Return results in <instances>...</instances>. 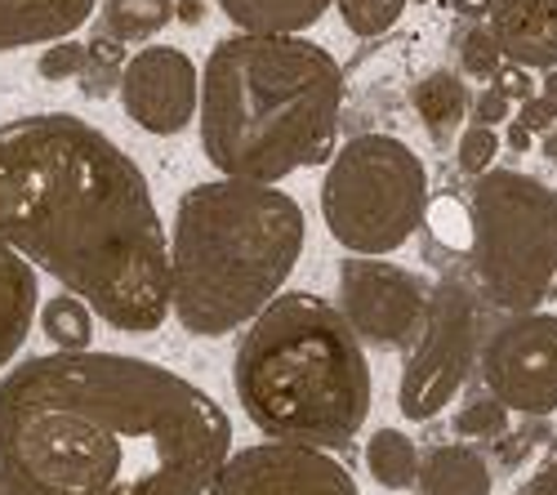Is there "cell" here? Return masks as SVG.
I'll return each mask as SVG.
<instances>
[{
	"label": "cell",
	"mask_w": 557,
	"mask_h": 495,
	"mask_svg": "<svg viewBox=\"0 0 557 495\" xmlns=\"http://www.w3.org/2000/svg\"><path fill=\"white\" fill-rule=\"evenodd\" d=\"M227 456V411L144 357L59 348L0 380L5 495H206Z\"/></svg>",
	"instance_id": "6da1fadb"
},
{
	"label": "cell",
	"mask_w": 557,
	"mask_h": 495,
	"mask_svg": "<svg viewBox=\"0 0 557 495\" xmlns=\"http://www.w3.org/2000/svg\"><path fill=\"white\" fill-rule=\"evenodd\" d=\"M0 242L112 331L157 335L174 308L170 237L148 178L81 116L36 112L0 125Z\"/></svg>",
	"instance_id": "7a4b0ae2"
},
{
	"label": "cell",
	"mask_w": 557,
	"mask_h": 495,
	"mask_svg": "<svg viewBox=\"0 0 557 495\" xmlns=\"http://www.w3.org/2000/svg\"><path fill=\"white\" fill-rule=\"evenodd\" d=\"M344 67L308 36L237 32L201 67V148L227 178L282 184L335 152Z\"/></svg>",
	"instance_id": "3957f363"
},
{
	"label": "cell",
	"mask_w": 557,
	"mask_h": 495,
	"mask_svg": "<svg viewBox=\"0 0 557 495\" xmlns=\"http://www.w3.org/2000/svg\"><path fill=\"white\" fill-rule=\"evenodd\" d=\"M308 242L304 206L250 178H210L174 210V318L188 335L219 339L250 326L282 295Z\"/></svg>",
	"instance_id": "277c9868"
},
{
	"label": "cell",
	"mask_w": 557,
	"mask_h": 495,
	"mask_svg": "<svg viewBox=\"0 0 557 495\" xmlns=\"http://www.w3.org/2000/svg\"><path fill=\"white\" fill-rule=\"evenodd\" d=\"M246 420L276 442L348 446L370 416V362L344 308L282 290L246 326L232 357Z\"/></svg>",
	"instance_id": "5b68a950"
},
{
	"label": "cell",
	"mask_w": 557,
	"mask_h": 495,
	"mask_svg": "<svg viewBox=\"0 0 557 495\" xmlns=\"http://www.w3.org/2000/svg\"><path fill=\"white\" fill-rule=\"evenodd\" d=\"M473 277L491 308L535 312L557 282V188L522 170H486L473 184Z\"/></svg>",
	"instance_id": "8992f818"
},
{
	"label": "cell",
	"mask_w": 557,
	"mask_h": 495,
	"mask_svg": "<svg viewBox=\"0 0 557 495\" xmlns=\"http://www.w3.org/2000/svg\"><path fill=\"white\" fill-rule=\"evenodd\" d=\"M429 210L424 157L393 134H357L321 178V219L348 255L401 250Z\"/></svg>",
	"instance_id": "52a82bcc"
},
{
	"label": "cell",
	"mask_w": 557,
	"mask_h": 495,
	"mask_svg": "<svg viewBox=\"0 0 557 495\" xmlns=\"http://www.w3.org/2000/svg\"><path fill=\"white\" fill-rule=\"evenodd\" d=\"M478 295L463 277H442L437 290L429 295V318L424 331L414 335L406 367H401V388L397 407L406 420H433L446 411V401L463 388V380L478 367Z\"/></svg>",
	"instance_id": "ba28073f"
},
{
	"label": "cell",
	"mask_w": 557,
	"mask_h": 495,
	"mask_svg": "<svg viewBox=\"0 0 557 495\" xmlns=\"http://www.w3.org/2000/svg\"><path fill=\"white\" fill-rule=\"evenodd\" d=\"M486 388L518 416L557 411V318L553 312H508L482 344Z\"/></svg>",
	"instance_id": "9c48e42d"
},
{
	"label": "cell",
	"mask_w": 557,
	"mask_h": 495,
	"mask_svg": "<svg viewBox=\"0 0 557 495\" xmlns=\"http://www.w3.org/2000/svg\"><path fill=\"white\" fill-rule=\"evenodd\" d=\"M339 308L361 339L406 348L424 331L429 295L410 268L380 255H348L339 263Z\"/></svg>",
	"instance_id": "30bf717a"
},
{
	"label": "cell",
	"mask_w": 557,
	"mask_h": 495,
	"mask_svg": "<svg viewBox=\"0 0 557 495\" xmlns=\"http://www.w3.org/2000/svg\"><path fill=\"white\" fill-rule=\"evenodd\" d=\"M206 495H361L352 473L326 456V446L259 442L227 456Z\"/></svg>",
	"instance_id": "8fae6325"
},
{
	"label": "cell",
	"mask_w": 557,
	"mask_h": 495,
	"mask_svg": "<svg viewBox=\"0 0 557 495\" xmlns=\"http://www.w3.org/2000/svg\"><path fill=\"white\" fill-rule=\"evenodd\" d=\"M121 108L148 134H178L201 116V72L174 45H148L121 72Z\"/></svg>",
	"instance_id": "7c38bea8"
},
{
	"label": "cell",
	"mask_w": 557,
	"mask_h": 495,
	"mask_svg": "<svg viewBox=\"0 0 557 495\" xmlns=\"http://www.w3.org/2000/svg\"><path fill=\"white\" fill-rule=\"evenodd\" d=\"M486 27L495 32L508 63L531 72L557 67V0H499Z\"/></svg>",
	"instance_id": "4fadbf2b"
},
{
	"label": "cell",
	"mask_w": 557,
	"mask_h": 495,
	"mask_svg": "<svg viewBox=\"0 0 557 495\" xmlns=\"http://www.w3.org/2000/svg\"><path fill=\"white\" fill-rule=\"evenodd\" d=\"M99 0H0V54L67 40L95 18Z\"/></svg>",
	"instance_id": "5bb4252c"
},
{
	"label": "cell",
	"mask_w": 557,
	"mask_h": 495,
	"mask_svg": "<svg viewBox=\"0 0 557 495\" xmlns=\"http://www.w3.org/2000/svg\"><path fill=\"white\" fill-rule=\"evenodd\" d=\"M40 312L36 263L18 255L10 242H0V371H5L18 348L32 335V318Z\"/></svg>",
	"instance_id": "9a60e30c"
},
{
	"label": "cell",
	"mask_w": 557,
	"mask_h": 495,
	"mask_svg": "<svg viewBox=\"0 0 557 495\" xmlns=\"http://www.w3.org/2000/svg\"><path fill=\"white\" fill-rule=\"evenodd\" d=\"M335 0H219L223 18L237 32H268V36H304L321 23Z\"/></svg>",
	"instance_id": "2e32d148"
},
{
	"label": "cell",
	"mask_w": 557,
	"mask_h": 495,
	"mask_svg": "<svg viewBox=\"0 0 557 495\" xmlns=\"http://www.w3.org/2000/svg\"><path fill=\"white\" fill-rule=\"evenodd\" d=\"M420 486L424 495H491V465L473 446H433L420 460Z\"/></svg>",
	"instance_id": "e0dca14e"
},
{
	"label": "cell",
	"mask_w": 557,
	"mask_h": 495,
	"mask_svg": "<svg viewBox=\"0 0 557 495\" xmlns=\"http://www.w3.org/2000/svg\"><path fill=\"white\" fill-rule=\"evenodd\" d=\"M410 103H414V112H420L424 129L433 134L437 144H446L450 134L459 129V121L473 112L469 85H463L459 72H450V67H437V72H429V76L414 81V85H410Z\"/></svg>",
	"instance_id": "ac0fdd59"
},
{
	"label": "cell",
	"mask_w": 557,
	"mask_h": 495,
	"mask_svg": "<svg viewBox=\"0 0 557 495\" xmlns=\"http://www.w3.org/2000/svg\"><path fill=\"white\" fill-rule=\"evenodd\" d=\"M366 469L380 486L388 491H406L420 482V451L401 429H380L366 442Z\"/></svg>",
	"instance_id": "d6986e66"
},
{
	"label": "cell",
	"mask_w": 557,
	"mask_h": 495,
	"mask_svg": "<svg viewBox=\"0 0 557 495\" xmlns=\"http://www.w3.org/2000/svg\"><path fill=\"white\" fill-rule=\"evenodd\" d=\"M40 331L54 348L81 352V348H89V339H95V308H89L81 295L63 290V295L40 304Z\"/></svg>",
	"instance_id": "ffe728a7"
},
{
	"label": "cell",
	"mask_w": 557,
	"mask_h": 495,
	"mask_svg": "<svg viewBox=\"0 0 557 495\" xmlns=\"http://www.w3.org/2000/svg\"><path fill=\"white\" fill-rule=\"evenodd\" d=\"M424 228H429V237H433L442 250H450V255H473V246H478L473 201H459L455 193H437V197H429Z\"/></svg>",
	"instance_id": "44dd1931"
},
{
	"label": "cell",
	"mask_w": 557,
	"mask_h": 495,
	"mask_svg": "<svg viewBox=\"0 0 557 495\" xmlns=\"http://www.w3.org/2000/svg\"><path fill=\"white\" fill-rule=\"evenodd\" d=\"M170 18H174V0H108L103 5V27L125 45L157 36Z\"/></svg>",
	"instance_id": "7402d4cb"
},
{
	"label": "cell",
	"mask_w": 557,
	"mask_h": 495,
	"mask_svg": "<svg viewBox=\"0 0 557 495\" xmlns=\"http://www.w3.org/2000/svg\"><path fill=\"white\" fill-rule=\"evenodd\" d=\"M89 45V59H85V72L76 76L81 89H85V99H108L112 89H121V72H125V40H116L112 32L95 36V40H85Z\"/></svg>",
	"instance_id": "603a6c76"
},
{
	"label": "cell",
	"mask_w": 557,
	"mask_h": 495,
	"mask_svg": "<svg viewBox=\"0 0 557 495\" xmlns=\"http://www.w3.org/2000/svg\"><path fill=\"white\" fill-rule=\"evenodd\" d=\"M406 5H410V0H335L344 27H348L352 36H366V40L393 32V27L401 23Z\"/></svg>",
	"instance_id": "cb8c5ba5"
},
{
	"label": "cell",
	"mask_w": 557,
	"mask_h": 495,
	"mask_svg": "<svg viewBox=\"0 0 557 495\" xmlns=\"http://www.w3.org/2000/svg\"><path fill=\"white\" fill-rule=\"evenodd\" d=\"M499 148H504V134H499L495 125L473 121L469 129H459V144H455V165H459L463 174H473V178H478V174L495 170Z\"/></svg>",
	"instance_id": "d4e9b609"
},
{
	"label": "cell",
	"mask_w": 557,
	"mask_h": 495,
	"mask_svg": "<svg viewBox=\"0 0 557 495\" xmlns=\"http://www.w3.org/2000/svg\"><path fill=\"white\" fill-rule=\"evenodd\" d=\"M508 416H513V411H508L504 407V401L486 388L482 397H473V401H463V411L455 416V437H499L504 429H508Z\"/></svg>",
	"instance_id": "484cf974"
},
{
	"label": "cell",
	"mask_w": 557,
	"mask_h": 495,
	"mask_svg": "<svg viewBox=\"0 0 557 495\" xmlns=\"http://www.w3.org/2000/svg\"><path fill=\"white\" fill-rule=\"evenodd\" d=\"M504 50L491 27H469L459 36V67L463 76H478V81H495V72L504 67Z\"/></svg>",
	"instance_id": "4316f807"
},
{
	"label": "cell",
	"mask_w": 557,
	"mask_h": 495,
	"mask_svg": "<svg viewBox=\"0 0 557 495\" xmlns=\"http://www.w3.org/2000/svg\"><path fill=\"white\" fill-rule=\"evenodd\" d=\"M85 59H89V45H81V40H54V45H45V54L36 59V72H40V81H76L81 72H85Z\"/></svg>",
	"instance_id": "83f0119b"
},
{
	"label": "cell",
	"mask_w": 557,
	"mask_h": 495,
	"mask_svg": "<svg viewBox=\"0 0 557 495\" xmlns=\"http://www.w3.org/2000/svg\"><path fill=\"white\" fill-rule=\"evenodd\" d=\"M518 103L513 99H508V95H499V89L491 85V89H482V95L473 99V121H482V125H508V121H513L518 112H513Z\"/></svg>",
	"instance_id": "f1b7e54d"
},
{
	"label": "cell",
	"mask_w": 557,
	"mask_h": 495,
	"mask_svg": "<svg viewBox=\"0 0 557 495\" xmlns=\"http://www.w3.org/2000/svg\"><path fill=\"white\" fill-rule=\"evenodd\" d=\"M535 76H531V67H522V63H504L499 72H495V89L499 95H508L513 103H527V99H535Z\"/></svg>",
	"instance_id": "f546056e"
},
{
	"label": "cell",
	"mask_w": 557,
	"mask_h": 495,
	"mask_svg": "<svg viewBox=\"0 0 557 495\" xmlns=\"http://www.w3.org/2000/svg\"><path fill=\"white\" fill-rule=\"evenodd\" d=\"M518 121H522V125H531L535 134H553V129H557V99H548L544 89H540L535 99L518 103Z\"/></svg>",
	"instance_id": "4dcf8cb0"
},
{
	"label": "cell",
	"mask_w": 557,
	"mask_h": 495,
	"mask_svg": "<svg viewBox=\"0 0 557 495\" xmlns=\"http://www.w3.org/2000/svg\"><path fill=\"white\" fill-rule=\"evenodd\" d=\"M535 139H540V134H535L531 125H522L518 116H513V121H508V125H504V144H508V148H513V152H531V144H535Z\"/></svg>",
	"instance_id": "1f68e13d"
},
{
	"label": "cell",
	"mask_w": 557,
	"mask_h": 495,
	"mask_svg": "<svg viewBox=\"0 0 557 495\" xmlns=\"http://www.w3.org/2000/svg\"><path fill=\"white\" fill-rule=\"evenodd\" d=\"M527 495H557V460H548V465H544V469L531 478Z\"/></svg>",
	"instance_id": "d6a6232c"
},
{
	"label": "cell",
	"mask_w": 557,
	"mask_h": 495,
	"mask_svg": "<svg viewBox=\"0 0 557 495\" xmlns=\"http://www.w3.org/2000/svg\"><path fill=\"white\" fill-rule=\"evenodd\" d=\"M495 5H499V0H450V10L463 14V18H491Z\"/></svg>",
	"instance_id": "836d02e7"
},
{
	"label": "cell",
	"mask_w": 557,
	"mask_h": 495,
	"mask_svg": "<svg viewBox=\"0 0 557 495\" xmlns=\"http://www.w3.org/2000/svg\"><path fill=\"white\" fill-rule=\"evenodd\" d=\"M201 14H206L201 0H174V18H183V23H201Z\"/></svg>",
	"instance_id": "e575fe53"
},
{
	"label": "cell",
	"mask_w": 557,
	"mask_h": 495,
	"mask_svg": "<svg viewBox=\"0 0 557 495\" xmlns=\"http://www.w3.org/2000/svg\"><path fill=\"white\" fill-rule=\"evenodd\" d=\"M540 89H544V95H548V99H557V67H548V72H544Z\"/></svg>",
	"instance_id": "d590c367"
},
{
	"label": "cell",
	"mask_w": 557,
	"mask_h": 495,
	"mask_svg": "<svg viewBox=\"0 0 557 495\" xmlns=\"http://www.w3.org/2000/svg\"><path fill=\"white\" fill-rule=\"evenodd\" d=\"M0 495H5V486H0Z\"/></svg>",
	"instance_id": "8d00e7d4"
},
{
	"label": "cell",
	"mask_w": 557,
	"mask_h": 495,
	"mask_svg": "<svg viewBox=\"0 0 557 495\" xmlns=\"http://www.w3.org/2000/svg\"><path fill=\"white\" fill-rule=\"evenodd\" d=\"M553 165H557V157H553Z\"/></svg>",
	"instance_id": "74e56055"
},
{
	"label": "cell",
	"mask_w": 557,
	"mask_h": 495,
	"mask_svg": "<svg viewBox=\"0 0 557 495\" xmlns=\"http://www.w3.org/2000/svg\"><path fill=\"white\" fill-rule=\"evenodd\" d=\"M420 5H424V0H420Z\"/></svg>",
	"instance_id": "f35d334b"
}]
</instances>
